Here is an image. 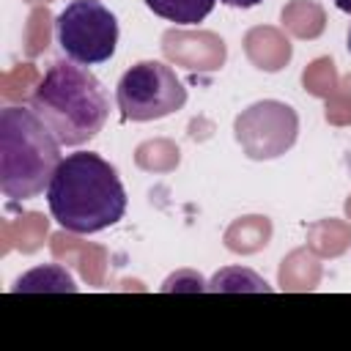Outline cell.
Here are the masks:
<instances>
[{"mask_svg": "<svg viewBox=\"0 0 351 351\" xmlns=\"http://www.w3.org/2000/svg\"><path fill=\"white\" fill-rule=\"evenodd\" d=\"M52 219L77 236L99 233L126 214V189L118 170L93 151L66 154L47 186Z\"/></svg>", "mask_w": 351, "mask_h": 351, "instance_id": "6da1fadb", "label": "cell"}, {"mask_svg": "<svg viewBox=\"0 0 351 351\" xmlns=\"http://www.w3.org/2000/svg\"><path fill=\"white\" fill-rule=\"evenodd\" d=\"M30 107L66 148L93 140L110 115V99L96 74L69 58L55 60L44 71L30 96Z\"/></svg>", "mask_w": 351, "mask_h": 351, "instance_id": "7a4b0ae2", "label": "cell"}, {"mask_svg": "<svg viewBox=\"0 0 351 351\" xmlns=\"http://www.w3.org/2000/svg\"><path fill=\"white\" fill-rule=\"evenodd\" d=\"M60 159L58 137L33 107L0 110V192L5 197L30 200L47 192Z\"/></svg>", "mask_w": 351, "mask_h": 351, "instance_id": "3957f363", "label": "cell"}, {"mask_svg": "<svg viewBox=\"0 0 351 351\" xmlns=\"http://www.w3.org/2000/svg\"><path fill=\"white\" fill-rule=\"evenodd\" d=\"M55 41L80 66L104 63L118 47V19L101 0H69L55 16Z\"/></svg>", "mask_w": 351, "mask_h": 351, "instance_id": "277c9868", "label": "cell"}, {"mask_svg": "<svg viewBox=\"0 0 351 351\" xmlns=\"http://www.w3.org/2000/svg\"><path fill=\"white\" fill-rule=\"evenodd\" d=\"M118 110L126 121H159L186 104V88L162 60H140L126 69L115 88Z\"/></svg>", "mask_w": 351, "mask_h": 351, "instance_id": "5b68a950", "label": "cell"}, {"mask_svg": "<svg viewBox=\"0 0 351 351\" xmlns=\"http://www.w3.org/2000/svg\"><path fill=\"white\" fill-rule=\"evenodd\" d=\"M233 132L250 159H274L296 143L299 118L288 104L266 99L247 107L236 118Z\"/></svg>", "mask_w": 351, "mask_h": 351, "instance_id": "8992f818", "label": "cell"}, {"mask_svg": "<svg viewBox=\"0 0 351 351\" xmlns=\"http://www.w3.org/2000/svg\"><path fill=\"white\" fill-rule=\"evenodd\" d=\"M11 291L14 293H19V291L22 293H30V291H60V293L69 291V293H74L77 291V282H74V277L63 266L44 263V266H36L27 274H22Z\"/></svg>", "mask_w": 351, "mask_h": 351, "instance_id": "52a82bcc", "label": "cell"}, {"mask_svg": "<svg viewBox=\"0 0 351 351\" xmlns=\"http://www.w3.org/2000/svg\"><path fill=\"white\" fill-rule=\"evenodd\" d=\"M148 11H154L156 16L167 19V22H176V25H197L203 22L217 0H145Z\"/></svg>", "mask_w": 351, "mask_h": 351, "instance_id": "ba28073f", "label": "cell"}, {"mask_svg": "<svg viewBox=\"0 0 351 351\" xmlns=\"http://www.w3.org/2000/svg\"><path fill=\"white\" fill-rule=\"evenodd\" d=\"M206 291H258V293H271V285L258 277L255 271L250 269H239V266H230V269H222L211 277V282L206 285Z\"/></svg>", "mask_w": 351, "mask_h": 351, "instance_id": "9c48e42d", "label": "cell"}, {"mask_svg": "<svg viewBox=\"0 0 351 351\" xmlns=\"http://www.w3.org/2000/svg\"><path fill=\"white\" fill-rule=\"evenodd\" d=\"M219 3H225V5H230V8H252V5H258V3H263V0H219Z\"/></svg>", "mask_w": 351, "mask_h": 351, "instance_id": "30bf717a", "label": "cell"}, {"mask_svg": "<svg viewBox=\"0 0 351 351\" xmlns=\"http://www.w3.org/2000/svg\"><path fill=\"white\" fill-rule=\"evenodd\" d=\"M335 5H337L340 11H346V14H351V0H335Z\"/></svg>", "mask_w": 351, "mask_h": 351, "instance_id": "8fae6325", "label": "cell"}, {"mask_svg": "<svg viewBox=\"0 0 351 351\" xmlns=\"http://www.w3.org/2000/svg\"><path fill=\"white\" fill-rule=\"evenodd\" d=\"M346 49L351 52V25H348V33H346Z\"/></svg>", "mask_w": 351, "mask_h": 351, "instance_id": "7c38bea8", "label": "cell"}]
</instances>
